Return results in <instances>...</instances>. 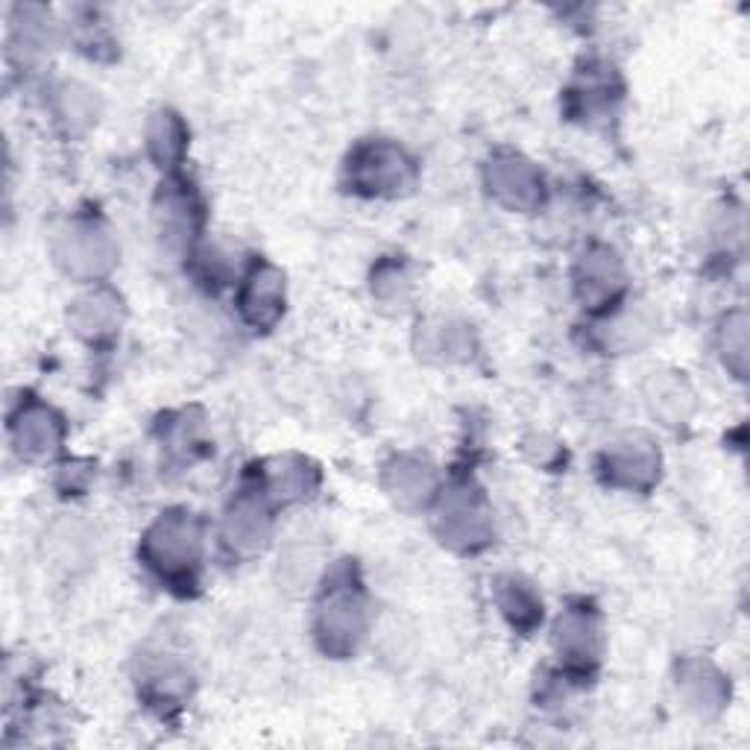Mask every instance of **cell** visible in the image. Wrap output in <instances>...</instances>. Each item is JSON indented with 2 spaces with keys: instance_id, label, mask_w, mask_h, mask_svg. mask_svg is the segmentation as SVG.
<instances>
[{
  "instance_id": "cell-1",
  "label": "cell",
  "mask_w": 750,
  "mask_h": 750,
  "mask_svg": "<svg viewBox=\"0 0 750 750\" xmlns=\"http://www.w3.org/2000/svg\"><path fill=\"white\" fill-rule=\"evenodd\" d=\"M150 554L156 566L176 572L179 566H191L197 558V534L191 522L185 519H162L159 528L150 534Z\"/></svg>"
},
{
  "instance_id": "cell-2",
  "label": "cell",
  "mask_w": 750,
  "mask_h": 750,
  "mask_svg": "<svg viewBox=\"0 0 750 750\" xmlns=\"http://www.w3.org/2000/svg\"><path fill=\"white\" fill-rule=\"evenodd\" d=\"M361 634V604L355 598H334L325 607L323 636H329V648H355Z\"/></svg>"
},
{
  "instance_id": "cell-3",
  "label": "cell",
  "mask_w": 750,
  "mask_h": 750,
  "mask_svg": "<svg viewBox=\"0 0 750 750\" xmlns=\"http://www.w3.org/2000/svg\"><path fill=\"white\" fill-rule=\"evenodd\" d=\"M279 302H282V284L273 270L252 275L250 288L243 293V309L250 314L252 323H270L279 314Z\"/></svg>"
},
{
  "instance_id": "cell-4",
  "label": "cell",
  "mask_w": 750,
  "mask_h": 750,
  "mask_svg": "<svg viewBox=\"0 0 750 750\" xmlns=\"http://www.w3.org/2000/svg\"><path fill=\"white\" fill-rule=\"evenodd\" d=\"M71 238L65 241V250H62V261L67 264V270H101L103 264V238L94 226H80L74 232H67Z\"/></svg>"
},
{
  "instance_id": "cell-5",
  "label": "cell",
  "mask_w": 750,
  "mask_h": 750,
  "mask_svg": "<svg viewBox=\"0 0 750 750\" xmlns=\"http://www.w3.org/2000/svg\"><path fill=\"white\" fill-rule=\"evenodd\" d=\"M18 442H21V451H27V455H44V451H51L53 442H56V423L51 419V414H44V410L27 414L21 419Z\"/></svg>"
},
{
  "instance_id": "cell-6",
  "label": "cell",
  "mask_w": 750,
  "mask_h": 750,
  "mask_svg": "<svg viewBox=\"0 0 750 750\" xmlns=\"http://www.w3.org/2000/svg\"><path fill=\"white\" fill-rule=\"evenodd\" d=\"M492 174H496V188H499V191L504 185H510L508 194L513 206H525V202L534 197L537 176L531 174L522 162H499Z\"/></svg>"
},
{
  "instance_id": "cell-7",
  "label": "cell",
  "mask_w": 750,
  "mask_h": 750,
  "mask_svg": "<svg viewBox=\"0 0 750 750\" xmlns=\"http://www.w3.org/2000/svg\"><path fill=\"white\" fill-rule=\"evenodd\" d=\"M229 537H235V545L241 549H252L264 540V510L259 504H243L238 513L229 519Z\"/></svg>"
}]
</instances>
